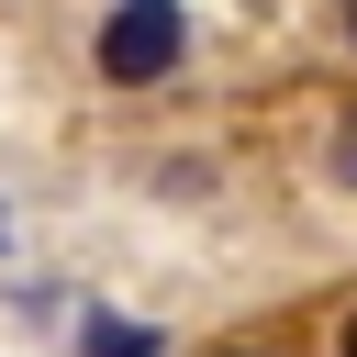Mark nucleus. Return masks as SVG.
Segmentation results:
<instances>
[{
  "mask_svg": "<svg viewBox=\"0 0 357 357\" xmlns=\"http://www.w3.org/2000/svg\"><path fill=\"white\" fill-rule=\"evenodd\" d=\"M100 78L112 89H156V78H178V56H190V0H112V22H100Z\"/></svg>",
  "mask_w": 357,
  "mask_h": 357,
  "instance_id": "nucleus-1",
  "label": "nucleus"
},
{
  "mask_svg": "<svg viewBox=\"0 0 357 357\" xmlns=\"http://www.w3.org/2000/svg\"><path fill=\"white\" fill-rule=\"evenodd\" d=\"M335 190H357V112L335 123Z\"/></svg>",
  "mask_w": 357,
  "mask_h": 357,
  "instance_id": "nucleus-2",
  "label": "nucleus"
},
{
  "mask_svg": "<svg viewBox=\"0 0 357 357\" xmlns=\"http://www.w3.org/2000/svg\"><path fill=\"white\" fill-rule=\"evenodd\" d=\"M100 357H156V335H100Z\"/></svg>",
  "mask_w": 357,
  "mask_h": 357,
  "instance_id": "nucleus-3",
  "label": "nucleus"
},
{
  "mask_svg": "<svg viewBox=\"0 0 357 357\" xmlns=\"http://www.w3.org/2000/svg\"><path fill=\"white\" fill-rule=\"evenodd\" d=\"M335 33H346V45H357V0H335Z\"/></svg>",
  "mask_w": 357,
  "mask_h": 357,
  "instance_id": "nucleus-4",
  "label": "nucleus"
},
{
  "mask_svg": "<svg viewBox=\"0 0 357 357\" xmlns=\"http://www.w3.org/2000/svg\"><path fill=\"white\" fill-rule=\"evenodd\" d=\"M335 357H357V312H346V335H335Z\"/></svg>",
  "mask_w": 357,
  "mask_h": 357,
  "instance_id": "nucleus-5",
  "label": "nucleus"
},
{
  "mask_svg": "<svg viewBox=\"0 0 357 357\" xmlns=\"http://www.w3.org/2000/svg\"><path fill=\"white\" fill-rule=\"evenodd\" d=\"M223 357H268V346H223Z\"/></svg>",
  "mask_w": 357,
  "mask_h": 357,
  "instance_id": "nucleus-6",
  "label": "nucleus"
}]
</instances>
